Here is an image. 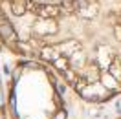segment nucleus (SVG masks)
Listing matches in <instances>:
<instances>
[{
    "label": "nucleus",
    "mask_w": 121,
    "mask_h": 119,
    "mask_svg": "<svg viewBox=\"0 0 121 119\" xmlns=\"http://www.w3.org/2000/svg\"><path fill=\"white\" fill-rule=\"evenodd\" d=\"M55 119H66V114H64V112H59V114L55 115Z\"/></svg>",
    "instance_id": "20e7f679"
},
{
    "label": "nucleus",
    "mask_w": 121,
    "mask_h": 119,
    "mask_svg": "<svg viewBox=\"0 0 121 119\" xmlns=\"http://www.w3.org/2000/svg\"><path fill=\"white\" fill-rule=\"evenodd\" d=\"M0 33H2V37H4V38H11V35H13L11 26H9L8 20H4V18H2V24H0Z\"/></svg>",
    "instance_id": "f03ea898"
},
{
    "label": "nucleus",
    "mask_w": 121,
    "mask_h": 119,
    "mask_svg": "<svg viewBox=\"0 0 121 119\" xmlns=\"http://www.w3.org/2000/svg\"><path fill=\"white\" fill-rule=\"evenodd\" d=\"M13 11H15L17 15H22L24 11H26V8H24V4H17L15 2V4H13Z\"/></svg>",
    "instance_id": "7ed1b4c3"
},
{
    "label": "nucleus",
    "mask_w": 121,
    "mask_h": 119,
    "mask_svg": "<svg viewBox=\"0 0 121 119\" xmlns=\"http://www.w3.org/2000/svg\"><path fill=\"white\" fill-rule=\"evenodd\" d=\"M37 11L40 13V17H53V15L59 13V8H55V6H46V8H39Z\"/></svg>",
    "instance_id": "f257e3e1"
}]
</instances>
